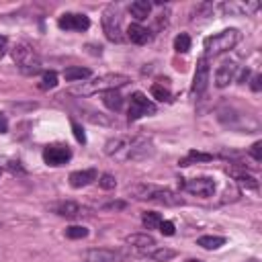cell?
Here are the masks:
<instances>
[{
	"label": "cell",
	"instance_id": "ffe728a7",
	"mask_svg": "<svg viewBox=\"0 0 262 262\" xmlns=\"http://www.w3.org/2000/svg\"><path fill=\"white\" fill-rule=\"evenodd\" d=\"M227 170V174H231L242 186H246V188H252V190H256L258 188V182H256V178L254 176H250V174H246L244 170H237L235 166H227L225 168Z\"/></svg>",
	"mask_w": 262,
	"mask_h": 262
},
{
	"label": "cell",
	"instance_id": "cb8c5ba5",
	"mask_svg": "<svg viewBox=\"0 0 262 262\" xmlns=\"http://www.w3.org/2000/svg\"><path fill=\"white\" fill-rule=\"evenodd\" d=\"M213 160V154H203V151H188L186 158L180 160V166H190L194 162H211Z\"/></svg>",
	"mask_w": 262,
	"mask_h": 262
},
{
	"label": "cell",
	"instance_id": "5b68a950",
	"mask_svg": "<svg viewBox=\"0 0 262 262\" xmlns=\"http://www.w3.org/2000/svg\"><path fill=\"white\" fill-rule=\"evenodd\" d=\"M102 31H104L106 39L113 41V43H121L125 39L123 27H121V10H119V6L108 4L104 8V12H102Z\"/></svg>",
	"mask_w": 262,
	"mask_h": 262
},
{
	"label": "cell",
	"instance_id": "ac0fdd59",
	"mask_svg": "<svg viewBox=\"0 0 262 262\" xmlns=\"http://www.w3.org/2000/svg\"><path fill=\"white\" fill-rule=\"evenodd\" d=\"M117 260H119V254L106 248H94L82 256V262H117Z\"/></svg>",
	"mask_w": 262,
	"mask_h": 262
},
{
	"label": "cell",
	"instance_id": "ba28073f",
	"mask_svg": "<svg viewBox=\"0 0 262 262\" xmlns=\"http://www.w3.org/2000/svg\"><path fill=\"white\" fill-rule=\"evenodd\" d=\"M180 188H184L186 192L190 194H196V196H211L215 192V180L209 178V176H201V178H192V180H184L180 178L178 180Z\"/></svg>",
	"mask_w": 262,
	"mask_h": 262
},
{
	"label": "cell",
	"instance_id": "1f68e13d",
	"mask_svg": "<svg viewBox=\"0 0 262 262\" xmlns=\"http://www.w3.org/2000/svg\"><path fill=\"white\" fill-rule=\"evenodd\" d=\"M248 154H250V158H252L254 162H260V160H262V141L252 143V147L248 149Z\"/></svg>",
	"mask_w": 262,
	"mask_h": 262
},
{
	"label": "cell",
	"instance_id": "74e56055",
	"mask_svg": "<svg viewBox=\"0 0 262 262\" xmlns=\"http://www.w3.org/2000/svg\"><path fill=\"white\" fill-rule=\"evenodd\" d=\"M8 49V37L6 35H0V55H4Z\"/></svg>",
	"mask_w": 262,
	"mask_h": 262
},
{
	"label": "cell",
	"instance_id": "277c9868",
	"mask_svg": "<svg viewBox=\"0 0 262 262\" xmlns=\"http://www.w3.org/2000/svg\"><path fill=\"white\" fill-rule=\"evenodd\" d=\"M239 41V31L237 29H223L211 37L205 39L203 43V49H205V59L207 57H215V55H221L229 49H233Z\"/></svg>",
	"mask_w": 262,
	"mask_h": 262
},
{
	"label": "cell",
	"instance_id": "30bf717a",
	"mask_svg": "<svg viewBox=\"0 0 262 262\" xmlns=\"http://www.w3.org/2000/svg\"><path fill=\"white\" fill-rule=\"evenodd\" d=\"M72 160V149L68 145L55 143V145H47L43 149V162L47 166H63Z\"/></svg>",
	"mask_w": 262,
	"mask_h": 262
},
{
	"label": "cell",
	"instance_id": "484cf974",
	"mask_svg": "<svg viewBox=\"0 0 262 262\" xmlns=\"http://www.w3.org/2000/svg\"><path fill=\"white\" fill-rule=\"evenodd\" d=\"M176 256V250H170V248H156L154 252H149V258L154 262H168Z\"/></svg>",
	"mask_w": 262,
	"mask_h": 262
},
{
	"label": "cell",
	"instance_id": "4316f807",
	"mask_svg": "<svg viewBox=\"0 0 262 262\" xmlns=\"http://www.w3.org/2000/svg\"><path fill=\"white\" fill-rule=\"evenodd\" d=\"M57 86V74L53 72V70H49V72H45L43 76H41V82H39V88L41 90H49V88H55Z\"/></svg>",
	"mask_w": 262,
	"mask_h": 262
},
{
	"label": "cell",
	"instance_id": "83f0119b",
	"mask_svg": "<svg viewBox=\"0 0 262 262\" xmlns=\"http://www.w3.org/2000/svg\"><path fill=\"white\" fill-rule=\"evenodd\" d=\"M149 92H151V96L156 98V100H170V90L164 86V84H151V88H149Z\"/></svg>",
	"mask_w": 262,
	"mask_h": 262
},
{
	"label": "cell",
	"instance_id": "836d02e7",
	"mask_svg": "<svg viewBox=\"0 0 262 262\" xmlns=\"http://www.w3.org/2000/svg\"><path fill=\"white\" fill-rule=\"evenodd\" d=\"M72 131H74V137L80 141V143H86V135H84V129L76 123V121H72Z\"/></svg>",
	"mask_w": 262,
	"mask_h": 262
},
{
	"label": "cell",
	"instance_id": "8992f818",
	"mask_svg": "<svg viewBox=\"0 0 262 262\" xmlns=\"http://www.w3.org/2000/svg\"><path fill=\"white\" fill-rule=\"evenodd\" d=\"M154 113H156V104H154L143 92H133V94H131L129 111H127L129 121H137V119L147 117V115H154Z\"/></svg>",
	"mask_w": 262,
	"mask_h": 262
},
{
	"label": "cell",
	"instance_id": "d6a6232c",
	"mask_svg": "<svg viewBox=\"0 0 262 262\" xmlns=\"http://www.w3.org/2000/svg\"><path fill=\"white\" fill-rule=\"evenodd\" d=\"M6 168H8V172H10V174H18V176L27 174V170L23 168V164H20V162H14V160H10V162L6 164Z\"/></svg>",
	"mask_w": 262,
	"mask_h": 262
},
{
	"label": "cell",
	"instance_id": "ab89813d",
	"mask_svg": "<svg viewBox=\"0 0 262 262\" xmlns=\"http://www.w3.org/2000/svg\"><path fill=\"white\" fill-rule=\"evenodd\" d=\"M6 131H8V119L6 115L0 113V133H6Z\"/></svg>",
	"mask_w": 262,
	"mask_h": 262
},
{
	"label": "cell",
	"instance_id": "f546056e",
	"mask_svg": "<svg viewBox=\"0 0 262 262\" xmlns=\"http://www.w3.org/2000/svg\"><path fill=\"white\" fill-rule=\"evenodd\" d=\"M86 235H88V229L82 225H72L66 229V237H70V239H82Z\"/></svg>",
	"mask_w": 262,
	"mask_h": 262
},
{
	"label": "cell",
	"instance_id": "b9f144b4",
	"mask_svg": "<svg viewBox=\"0 0 262 262\" xmlns=\"http://www.w3.org/2000/svg\"><path fill=\"white\" fill-rule=\"evenodd\" d=\"M0 174H2V168H0Z\"/></svg>",
	"mask_w": 262,
	"mask_h": 262
},
{
	"label": "cell",
	"instance_id": "8fae6325",
	"mask_svg": "<svg viewBox=\"0 0 262 262\" xmlns=\"http://www.w3.org/2000/svg\"><path fill=\"white\" fill-rule=\"evenodd\" d=\"M125 244L133 250V252H137V254H147L149 256V252H154L158 246H156V239L149 235V233H131V235H127L125 237Z\"/></svg>",
	"mask_w": 262,
	"mask_h": 262
},
{
	"label": "cell",
	"instance_id": "7402d4cb",
	"mask_svg": "<svg viewBox=\"0 0 262 262\" xmlns=\"http://www.w3.org/2000/svg\"><path fill=\"white\" fill-rule=\"evenodd\" d=\"M102 102L106 108L111 111H121L123 106V96L117 92V90H108V92H102Z\"/></svg>",
	"mask_w": 262,
	"mask_h": 262
},
{
	"label": "cell",
	"instance_id": "e575fe53",
	"mask_svg": "<svg viewBox=\"0 0 262 262\" xmlns=\"http://www.w3.org/2000/svg\"><path fill=\"white\" fill-rule=\"evenodd\" d=\"M158 229H160L164 235H174V223H172V221H162Z\"/></svg>",
	"mask_w": 262,
	"mask_h": 262
},
{
	"label": "cell",
	"instance_id": "4fadbf2b",
	"mask_svg": "<svg viewBox=\"0 0 262 262\" xmlns=\"http://www.w3.org/2000/svg\"><path fill=\"white\" fill-rule=\"evenodd\" d=\"M57 25L63 31H86L90 27V18L86 14H80V12H66L59 16Z\"/></svg>",
	"mask_w": 262,
	"mask_h": 262
},
{
	"label": "cell",
	"instance_id": "d4e9b609",
	"mask_svg": "<svg viewBox=\"0 0 262 262\" xmlns=\"http://www.w3.org/2000/svg\"><path fill=\"white\" fill-rule=\"evenodd\" d=\"M162 221H164V219H162V215H160V213H156V211H145V213L141 215V223H143L147 229H158Z\"/></svg>",
	"mask_w": 262,
	"mask_h": 262
},
{
	"label": "cell",
	"instance_id": "3957f363",
	"mask_svg": "<svg viewBox=\"0 0 262 262\" xmlns=\"http://www.w3.org/2000/svg\"><path fill=\"white\" fill-rule=\"evenodd\" d=\"M12 59L18 68L20 74L25 76H35L43 70V63H41V57L37 53V49L31 45V43H16L14 49H12Z\"/></svg>",
	"mask_w": 262,
	"mask_h": 262
},
{
	"label": "cell",
	"instance_id": "52a82bcc",
	"mask_svg": "<svg viewBox=\"0 0 262 262\" xmlns=\"http://www.w3.org/2000/svg\"><path fill=\"white\" fill-rule=\"evenodd\" d=\"M133 135H117L104 143V154L113 160H129Z\"/></svg>",
	"mask_w": 262,
	"mask_h": 262
},
{
	"label": "cell",
	"instance_id": "f1b7e54d",
	"mask_svg": "<svg viewBox=\"0 0 262 262\" xmlns=\"http://www.w3.org/2000/svg\"><path fill=\"white\" fill-rule=\"evenodd\" d=\"M174 49H176L178 53H186V51L190 49V37H188L186 33L176 35V39H174Z\"/></svg>",
	"mask_w": 262,
	"mask_h": 262
},
{
	"label": "cell",
	"instance_id": "d590c367",
	"mask_svg": "<svg viewBox=\"0 0 262 262\" xmlns=\"http://www.w3.org/2000/svg\"><path fill=\"white\" fill-rule=\"evenodd\" d=\"M248 78H250V70H248V68H244V70L239 72V76H235V80H237L239 84H246Z\"/></svg>",
	"mask_w": 262,
	"mask_h": 262
},
{
	"label": "cell",
	"instance_id": "60d3db41",
	"mask_svg": "<svg viewBox=\"0 0 262 262\" xmlns=\"http://www.w3.org/2000/svg\"><path fill=\"white\" fill-rule=\"evenodd\" d=\"M190 262H201V260H190Z\"/></svg>",
	"mask_w": 262,
	"mask_h": 262
},
{
	"label": "cell",
	"instance_id": "2e32d148",
	"mask_svg": "<svg viewBox=\"0 0 262 262\" xmlns=\"http://www.w3.org/2000/svg\"><path fill=\"white\" fill-rule=\"evenodd\" d=\"M98 178V172L94 168H86V170H76L70 174V186L74 188H82V186H88L90 182H94Z\"/></svg>",
	"mask_w": 262,
	"mask_h": 262
},
{
	"label": "cell",
	"instance_id": "9c48e42d",
	"mask_svg": "<svg viewBox=\"0 0 262 262\" xmlns=\"http://www.w3.org/2000/svg\"><path fill=\"white\" fill-rule=\"evenodd\" d=\"M53 213L66 219H82V217H90V209H86L84 205L76 203V201H59L53 207Z\"/></svg>",
	"mask_w": 262,
	"mask_h": 262
},
{
	"label": "cell",
	"instance_id": "8d00e7d4",
	"mask_svg": "<svg viewBox=\"0 0 262 262\" xmlns=\"http://www.w3.org/2000/svg\"><path fill=\"white\" fill-rule=\"evenodd\" d=\"M260 82H262V76H260V74H256V76L252 78V90H254V92H258V90H260V86H262Z\"/></svg>",
	"mask_w": 262,
	"mask_h": 262
},
{
	"label": "cell",
	"instance_id": "44dd1931",
	"mask_svg": "<svg viewBox=\"0 0 262 262\" xmlns=\"http://www.w3.org/2000/svg\"><path fill=\"white\" fill-rule=\"evenodd\" d=\"M63 78L68 82H84L86 78H90V70L88 68H78V66H70L63 70Z\"/></svg>",
	"mask_w": 262,
	"mask_h": 262
},
{
	"label": "cell",
	"instance_id": "d6986e66",
	"mask_svg": "<svg viewBox=\"0 0 262 262\" xmlns=\"http://www.w3.org/2000/svg\"><path fill=\"white\" fill-rule=\"evenodd\" d=\"M151 2H147V0H135V2H131L129 4V14L135 18V20H145L147 16H149V12H151Z\"/></svg>",
	"mask_w": 262,
	"mask_h": 262
},
{
	"label": "cell",
	"instance_id": "f35d334b",
	"mask_svg": "<svg viewBox=\"0 0 262 262\" xmlns=\"http://www.w3.org/2000/svg\"><path fill=\"white\" fill-rule=\"evenodd\" d=\"M104 209H125V203L123 201H113V203H106Z\"/></svg>",
	"mask_w": 262,
	"mask_h": 262
},
{
	"label": "cell",
	"instance_id": "9a60e30c",
	"mask_svg": "<svg viewBox=\"0 0 262 262\" xmlns=\"http://www.w3.org/2000/svg\"><path fill=\"white\" fill-rule=\"evenodd\" d=\"M151 37H154L151 31L147 27L139 25V23H133V25L127 27V39L131 43H135V45H145V43L151 41Z\"/></svg>",
	"mask_w": 262,
	"mask_h": 262
},
{
	"label": "cell",
	"instance_id": "7a4b0ae2",
	"mask_svg": "<svg viewBox=\"0 0 262 262\" xmlns=\"http://www.w3.org/2000/svg\"><path fill=\"white\" fill-rule=\"evenodd\" d=\"M129 80V76L125 74H104V76H98V78H92V80H84L80 82L78 86L72 88V94H78V96H90V94H96V92H108V90H117L121 86H125Z\"/></svg>",
	"mask_w": 262,
	"mask_h": 262
},
{
	"label": "cell",
	"instance_id": "7c38bea8",
	"mask_svg": "<svg viewBox=\"0 0 262 262\" xmlns=\"http://www.w3.org/2000/svg\"><path fill=\"white\" fill-rule=\"evenodd\" d=\"M209 76H211V68H209V61L205 57H201L196 61V70H194V76H192V94H203L209 86Z\"/></svg>",
	"mask_w": 262,
	"mask_h": 262
},
{
	"label": "cell",
	"instance_id": "603a6c76",
	"mask_svg": "<svg viewBox=\"0 0 262 262\" xmlns=\"http://www.w3.org/2000/svg\"><path fill=\"white\" fill-rule=\"evenodd\" d=\"M225 244V237L223 235H201L196 239V246L205 248V250H217Z\"/></svg>",
	"mask_w": 262,
	"mask_h": 262
},
{
	"label": "cell",
	"instance_id": "5bb4252c",
	"mask_svg": "<svg viewBox=\"0 0 262 262\" xmlns=\"http://www.w3.org/2000/svg\"><path fill=\"white\" fill-rule=\"evenodd\" d=\"M235 76H237V66L233 61H225L215 72V86L217 88H225L229 82L235 80Z\"/></svg>",
	"mask_w": 262,
	"mask_h": 262
},
{
	"label": "cell",
	"instance_id": "6da1fadb",
	"mask_svg": "<svg viewBox=\"0 0 262 262\" xmlns=\"http://www.w3.org/2000/svg\"><path fill=\"white\" fill-rule=\"evenodd\" d=\"M129 194L137 201H149V203H158V205H166V207L184 205V199L180 194H176L170 188L154 186V184H135L129 188Z\"/></svg>",
	"mask_w": 262,
	"mask_h": 262
},
{
	"label": "cell",
	"instance_id": "e0dca14e",
	"mask_svg": "<svg viewBox=\"0 0 262 262\" xmlns=\"http://www.w3.org/2000/svg\"><path fill=\"white\" fill-rule=\"evenodd\" d=\"M219 8L223 14L235 16V14H248V12L258 10V2H223Z\"/></svg>",
	"mask_w": 262,
	"mask_h": 262
},
{
	"label": "cell",
	"instance_id": "4dcf8cb0",
	"mask_svg": "<svg viewBox=\"0 0 262 262\" xmlns=\"http://www.w3.org/2000/svg\"><path fill=\"white\" fill-rule=\"evenodd\" d=\"M96 180H98V186L102 190H113L117 186V180L113 174H100V178H96Z\"/></svg>",
	"mask_w": 262,
	"mask_h": 262
}]
</instances>
